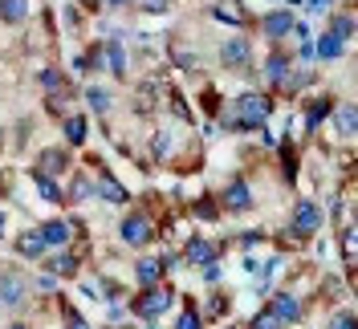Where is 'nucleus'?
<instances>
[{"instance_id":"nucleus-15","label":"nucleus","mask_w":358,"mask_h":329,"mask_svg":"<svg viewBox=\"0 0 358 329\" xmlns=\"http://www.w3.org/2000/svg\"><path fill=\"white\" fill-rule=\"evenodd\" d=\"M45 248H49V244L41 240V232H37V228H29V232H21V236H17V252H21L24 261H41Z\"/></svg>"},{"instance_id":"nucleus-18","label":"nucleus","mask_w":358,"mask_h":329,"mask_svg":"<svg viewBox=\"0 0 358 329\" xmlns=\"http://www.w3.org/2000/svg\"><path fill=\"white\" fill-rule=\"evenodd\" d=\"M73 228H78V224H66V219H49V224H41V240H45V244H66Z\"/></svg>"},{"instance_id":"nucleus-23","label":"nucleus","mask_w":358,"mask_h":329,"mask_svg":"<svg viewBox=\"0 0 358 329\" xmlns=\"http://www.w3.org/2000/svg\"><path fill=\"white\" fill-rule=\"evenodd\" d=\"M285 69H289V61H285V53H268V57H265V82H268V86H277Z\"/></svg>"},{"instance_id":"nucleus-29","label":"nucleus","mask_w":358,"mask_h":329,"mask_svg":"<svg viewBox=\"0 0 358 329\" xmlns=\"http://www.w3.org/2000/svg\"><path fill=\"white\" fill-rule=\"evenodd\" d=\"M342 261H346V268H355V224L342 228Z\"/></svg>"},{"instance_id":"nucleus-41","label":"nucleus","mask_w":358,"mask_h":329,"mask_svg":"<svg viewBox=\"0 0 358 329\" xmlns=\"http://www.w3.org/2000/svg\"><path fill=\"white\" fill-rule=\"evenodd\" d=\"M306 4H310V13H326L330 8V0H306Z\"/></svg>"},{"instance_id":"nucleus-24","label":"nucleus","mask_w":358,"mask_h":329,"mask_svg":"<svg viewBox=\"0 0 358 329\" xmlns=\"http://www.w3.org/2000/svg\"><path fill=\"white\" fill-rule=\"evenodd\" d=\"M86 102H90V110H94V114H110V89H102V86H90L86 89Z\"/></svg>"},{"instance_id":"nucleus-16","label":"nucleus","mask_w":358,"mask_h":329,"mask_svg":"<svg viewBox=\"0 0 358 329\" xmlns=\"http://www.w3.org/2000/svg\"><path fill=\"white\" fill-rule=\"evenodd\" d=\"M159 277H163V264H159V256H143V261L134 264V281H138V285H155Z\"/></svg>"},{"instance_id":"nucleus-4","label":"nucleus","mask_w":358,"mask_h":329,"mask_svg":"<svg viewBox=\"0 0 358 329\" xmlns=\"http://www.w3.org/2000/svg\"><path fill=\"white\" fill-rule=\"evenodd\" d=\"M118 236H122V244H131V248H143V244L155 240V224H151L147 212H131V216L122 219Z\"/></svg>"},{"instance_id":"nucleus-17","label":"nucleus","mask_w":358,"mask_h":329,"mask_svg":"<svg viewBox=\"0 0 358 329\" xmlns=\"http://www.w3.org/2000/svg\"><path fill=\"white\" fill-rule=\"evenodd\" d=\"M322 61H338L342 53H346V41L342 37H334V33H322V41H317V49H313Z\"/></svg>"},{"instance_id":"nucleus-27","label":"nucleus","mask_w":358,"mask_h":329,"mask_svg":"<svg viewBox=\"0 0 358 329\" xmlns=\"http://www.w3.org/2000/svg\"><path fill=\"white\" fill-rule=\"evenodd\" d=\"M216 21H224V24H245V8H241V4H216Z\"/></svg>"},{"instance_id":"nucleus-33","label":"nucleus","mask_w":358,"mask_h":329,"mask_svg":"<svg viewBox=\"0 0 358 329\" xmlns=\"http://www.w3.org/2000/svg\"><path fill=\"white\" fill-rule=\"evenodd\" d=\"M192 212H196L200 219H216V216H220V207H216V199H196V207H192Z\"/></svg>"},{"instance_id":"nucleus-10","label":"nucleus","mask_w":358,"mask_h":329,"mask_svg":"<svg viewBox=\"0 0 358 329\" xmlns=\"http://www.w3.org/2000/svg\"><path fill=\"white\" fill-rule=\"evenodd\" d=\"M69 167V154L62 151V147H45L41 154H37V175H62V171H66Z\"/></svg>"},{"instance_id":"nucleus-25","label":"nucleus","mask_w":358,"mask_h":329,"mask_svg":"<svg viewBox=\"0 0 358 329\" xmlns=\"http://www.w3.org/2000/svg\"><path fill=\"white\" fill-rule=\"evenodd\" d=\"M86 118H82V114H73V118H66V142L69 147H82V142H86Z\"/></svg>"},{"instance_id":"nucleus-9","label":"nucleus","mask_w":358,"mask_h":329,"mask_svg":"<svg viewBox=\"0 0 358 329\" xmlns=\"http://www.w3.org/2000/svg\"><path fill=\"white\" fill-rule=\"evenodd\" d=\"M183 261L196 264V268H203V264H216V244L203 240V236H192V240H187V248H183Z\"/></svg>"},{"instance_id":"nucleus-28","label":"nucleus","mask_w":358,"mask_h":329,"mask_svg":"<svg viewBox=\"0 0 358 329\" xmlns=\"http://www.w3.org/2000/svg\"><path fill=\"white\" fill-rule=\"evenodd\" d=\"M94 196V183H90L86 175H73L69 179V196L66 199H90Z\"/></svg>"},{"instance_id":"nucleus-42","label":"nucleus","mask_w":358,"mask_h":329,"mask_svg":"<svg viewBox=\"0 0 358 329\" xmlns=\"http://www.w3.org/2000/svg\"><path fill=\"white\" fill-rule=\"evenodd\" d=\"M106 4H110V8H122V4H134V0H106Z\"/></svg>"},{"instance_id":"nucleus-1","label":"nucleus","mask_w":358,"mask_h":329,"mask_svg":"<svg viewBox=\"0 0 358 329\" xmlns=\"http://www.w3.org/2000/svg\"><path fill=\"white\" fill-rule=\"evenodd\" d=\"M268 110H273V102H268L265 94H241L236 102H232V110L224 114V122L232 126V131H261L268 122Z\"/></svg>"},{"instance_id":"nucleus-14","label":"nucleus","mask_w":358,"mask_h":329,"mask_svg":"<svg viewBox=\"0 0 358 329\" xmlns=\"http://www.w3.org/2000/svg\"><path fill=\"white\" fill-rule=\"evenodd\" d=\"M102 57H106V69H110L114 78H127V66L131 61H127V49H122L118 37H110V41L102 45Z\"/></svg>"},{"instance_id":"nucleus-48","label":"nucleus","mask_w":358,"mask_h":329,"mask_svg":"<svg viewBox=\"0 0 358 329\" xmlns=\"http://www.w3.org/2000/svg\"><path fill=\"white\" fill-rule=\"evenodd\" d=\"M127 329H131V326H127Z\"/></svg>"},{"instance_id":"nucleus-7","label":"nucleus","mask_w":358,"mask_h":329,"mask_svg":"<svg viewBox=\"0 0 358 329\" xmlns=\"http://www.w3.org/2000/svg\"><path fill=\"white\" fill-rule=\"evenodd\" d=\"M224 207H228L232 216H241V212H252V187H248L245 179H232V183L224 187Z\"/></svg>"},{"instance_id":"nucleus-8","label":"nucleus","mask_w":358,"mask_h":329,"mask_svg":"<svg viewBox=\"0 0 358 329\" xmlns=\"http://www.w3.org/2000/svg\"><path fill=\"white\" fill-rule=\"evenodd\" d=\"M24 293H29V281L21 272H0V305H21Z\"/></svg>"},{"instance_id":"nucleus-19","label":"nucleus","mask_w":358,"mask_h":329,"mask_svg":"<svg viewBox=\"0 0 358 329\" xmlns=\"http://www.w3.org/2000/svg\"><path fill=\"white\" fill-rule=\"evenodd\" d=\"M310 82H313V73H310V69L289 66L285 73H281V82H277V86L285 89V94H297V89H301V86H310Z\"/></svg>"},{"instance_id":"nucleus-44","label":"nucleus","mask_w":358,"mask_h":329,"mask_svg":"<svg viewBox=\"0 0 358 329\" xmlns=\"http://www.w3.org/2000/svg\"><path fill=\"white\" fill-rule=\"evenodd\" d=\"M82 4H86V8H98V4H102V0H82Z\"/></svg>"},{"instance_id":"nucleus-36","label":"nucleus","mask_w":358,"mask_h":329,"mask_svg":"<svg viewBox=\"0 0 358 329\" xmlns=\"http://www.w3.org/2000/svg\"><path fill=\"white\" fill-rule=\"evenodd\" d=\"M167 151H171V134H167V131H159V134H155V159H163Z\"/></svg>"},{"instance_id":"nucleus-2","label":"nucleus","mask_w":358,"mask_h":329,"mask_svg":"<svg viewBox=\"0 0 358 329\" xmlns=\"http://www.w3.org/2000/svg\"><path fill=\"white\" fill-rule=\"evenodd\" d=\"M171 301H176V288H163V285H147V293L143 297H134L131 309L143 317V321H155L159 313H167L171 309Z\"/></svg>"},{"instance_id":"nucleus-35","label":"nucleus","mask_w":358,"mask_h":329,"mask_svg":"<svg viewBox=\"0 0 358 329\" xmlns=\"http://www.w3.org/2000/svg\"><path fill=\"white\" fill-rule=\"evenodd\" d=\"M167 8H171V0H143V13H151V17L167 13Z\"/></svg>"},{"instance_id":"nucleus-30","label":"nucleus","mask_w":358,"mask_h":329,"mask_svg":"<svg viewBox=\"0 0 358 329\" xmlns=\"http://www.w3.org/2000/svg\"><path fill=\"white\" fill-rule=\"evenodd\" d=\"M338 131L346 134V138L355 134V106H350V102H342V106H338Z\"/></svg>"},{"instance_id":"nucleus-47","label":"nucleus","mask_w":358,"mask_h":329,"mask_svg":"<svg viewBox=\"0 0 358 329\" xmlns=\"http://www.w3.org/2000/svg\"><path fill=\"white\" fill-rule=\"evenodd\" d=\"M106 329H114V326H106Z\"/></svg>"},{"instance_id":"nucleus-37","label":"nucleus","mask_w":358,"mask_h":329,"mask_svg":"<svg viewBox=\"0 0 358 329\" xmlns=\"http://www.w3.org/2000/svg\"><path fill=\"white\" fill-rule=\"evenodd\" d=\"M66 329H90V326L82 321V313H78V309H66Z\"/></svg>"},{"instance_id":"nucleus-22","label":"nucleus","mask_w":358,"mask_h":329,"mask_svg":"<svg viewBox=\"0 0 358 329\" xmlns=\"http://www.w3.org/2000/svg\"><path fill=\"white\" fill-rule=\"evenodd\" d=\"M326 33H334V37H342V41H350V37H355V17H350V13H334Z\"/></svg>"},{"instance_id":"nucleus-31","label":"nucleus","mask_w":358,"mask_h":329,"mask_svg":"<svg viewBox=\"0 0 358 329\" xmlns=\"http://www.w3.org/2000/svg\"><path fill=\"white\" fill-rule=\"evenodd\" d=\"M252 329H285V326L277 321V313H273V309H261V313L252 317Z\"/></svg>"},{"instance_id":"nucleus-11","label":"nucleus","mask_w":358,"mask_h":329,"mask_svg":"<svg viewBox=\"0 0 358 329\" xmlns=\"http://www.w3.org/2000/svg\"><path fill=\"white\" fill-rule=\"evenodd\" d=\"M268 309L277 313L281 326H297V317H301V301H297V293H277Z\"/></svg>"},{"instance_id":"nucleus-46","label":"nucleus","mask_w":358,"mask_h":329,"mask_svg":"<svg viewBox=\"0 0 358 329\" xmlns=\"http://www.w3.org/2000/svg\"><path fill=\"white\" fill-rule=\"evenodd\" d=\"M0 138H4V131H0Z\"/></svg>"},{"instance_id":"nucleus-21","label":"nucleus","mask_w":358,"mask_h":329,"mask_svg":"<svg viewBox=\"0 0 358 329\" xmlns=\"http://www.w3.org/2000/svg\"><path fill=\"white\" fill-rule=\"evenodd\" d=\"M33 183H37V196H41V199H49V203H66L62 187H57L49 175H37V171H33Z\"/></svg>"},{"instance_id":"nucleus-12","label":"nucleus","mask_w":358,"mask_h":329,"mask_svg":"<svg viewBox=\"0 0 358 329\" xmlns=\"http://www.w3.org/2000/svg\"><path fill=\"white\" fill-rule=\"evenodd\" d=\"M94 196L110 199V203H127V199H131V196H127V187H122V183L106 171V167H102V171H98V179H94Z\"/></svg>"},{"instance_id":"nucleus-32","label":"nucleus","mask_w":358,"mask_h":329,"mask_svg":"<svg viewBox=\"0 0 358 329\" xmlns=\"http://www.w3.org/2000/svg\"><path fill=\"white\" fill-rule=\"evenodd\" d=\"M37 82H41L45 89H62L66 73H62V69H41V73H37Z\"/></svg>"},{"instance_id":"nucleus-26","label":"nucleus","mask_w":358,"mask_h":329,"mask_svg":"<svg viewBox=\"0 0 358 329\" xmlns=\"http://www.w3.org/2000/svg\"><path fill=\"white\" fill-rule=\"evenodd\" d=\"M49 268H53L57 277H73V272H78V256H73V252H57V256L49 261Z\"/></svg>"},{"instance_id":"nucleus-34","label":"nucleus","mask_w":358,"mask_h":329,"mask_svg":"<svg viewBox=\"0 0 358 329\" xmlns=\"http://www.w3.org/2000/svg\"><path fill=\"white\" fill-rule=\"evenodd\" d=\"M176 329H203L200 313H196V309H183V313H179V321H176Z\"/></svg>"},{"instance_id":"nucleus-43","label":"nucleus","mask_w":358,"mask_h":329,"mask_svg":"<svg viewBox=\"0 0 358 329\" xmlns=\"http://www.w3.org/2000/svg\"><path fill=\"white\" fill-rule=\"evenodd\" d=\"M4 228H8V219H4V212H0V240H4Z\"/></svg>"},{"instance_id":"nucleus-13","label":"nucleus","mask_w":358,"mask_h":329,"mask_svg":"<svg viewBox=\"0 0 358 329\" xmlns=\"http://www.w3.org/2000/svg\"><path fill=\"white\" fill-rule=\"evenodd\" d=\"M330 114H334V98H330V94H317V98H310V106H306V126L317 131Z\"/></svg>"},{"instance_id":"nucleus-20","label":"nucleus","mask_w":358,"mask_h":329,"mask_svg":"<svg viewBox=\"0 0 358 329\" xmlns=\"http://www.w3.org/2000/svg\"><path fill=\"white\" fill-rule=\"evenodd\" d=\"M29 17V0H0V21L4 24H21Z\"/></svg>"},{"instance_id":"nucleus-38","label":"nucleus","mask_w":358,"mask_h":329,"mask_svg":"<svg viewBox=\"0 0 358 329\" xmlns=\"http://www.w3.org/2000/svg\"><path fill=\"white\" fill-rule=\"evenodd\" d=\"M330 329H355V313H338L330 321Z\"/></svg>"},{"instance_id":"nucleus-45","label":"nucleus","mask_w":358,"mask_h":329,"mask_svg":"<svg viewBox=\"0 0 358 329\" xmlns=\"http://www.w3.org/2000/svg\"><path fill=\"white\" fill-rule=\"evenodd\" d=\"M8 329H29V326H8Z\"/></svg>"},{"instance_id":"nucleus-6","label":"nucleus","mask_w":358,"mask_h":329,"mask_svg":"<svg viewBox=\"0 0 358 329\" xmlns=\"http://www.w3.org/2000/svg\"><path fill=\"white\" fill-rule=\"evenodd\" d=\"M293 13L289 8H273V13H265V17H261V33H265L268 41H281V37H289L293 33Z\"/></svg>"},{"instance_id":"nucleus-40","label":"nucleus","mask_w":358,"mask_h":329,"mask_svg":"<svg viewBox=\"0 0 358 329\" xmlns=\"http://www.w3.org/2000/svg\"><path fill=\"white\" fill-rule=\"evenodd\" d=\"M203 281H208V285L220 281V268H216V264H203Z\"/></svg>"},{"instance_id":"nucleus-3","label":"nucleus","mask_w":358,"mask_h":329,"mask_svg":"<svg viewBox=\"0 0 358 329\" xmlns=\"http://www.w3.org/2000/svg\"><path fill=\"white\" fill-rule=\"evenodd\" d=\"M322 232V207L313 199H297L293 203V240H306Z\"/></svg>"},{"instance_id":"nucleus-39","label":"nucleus","mask_w":358,"mask_h":329,"mask_svg":"<svg viewBox=\"0 0 358 329\" xmlns=\"http://www.w3.org/2000/svg\"><path fill=\"white\" fill-rule=\"evenodd\" d=\"M261 240H265V232H245V236H241L245 248H252V244H261Z\"/></svg>"},{"instance_id":"nucleus-5","label":"nucleus","mask_w":358,"mask_h":329,"mask_svg":"<svg viewBox=\"0 0 358 329\" xmlns=\"http://www.w3.org/2000/svg\"><path fill=\"white\" fill-rule=\"evenodd\" d=\"M220 66L224 69H248L252 66V45L248 37H228L220 45Z\"/></svg>"}]
</instances>
